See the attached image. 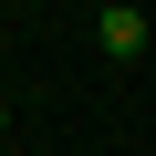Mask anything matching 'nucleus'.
<instances>
[{
    "label": "nucleus",
    "instance_id": "obj_1",
    "mask_svg": "<svg viewBox=\"0 0 156 156\" xmlns=\"http://www.w3.org/2000/svg\"><path fill=\"white\" fill-rule=\"evenodd\" d=\"M94 42H104L115 62H135V52H146V11H135V0H104V11H94Z\"/></svg>",
    "mask_w": 156,
    "mask_h": 156
},
{
    "label": "nucleus",
    "instance_id": "obj_2",
    "mask_svg": "<svg viewBox=\"0 0 156 156\" xmlns=\"http://www.w3.org/2000/svg\"><path fill=\"white\" fill-rule=\"evenodd\" d=\"M0 135H11V104H0Z\"/></svg>",
    "mask_w": 156,
    "mask_h": 156
}]
</instances>
